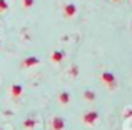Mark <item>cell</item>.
<instances>
[{
	"label": "cell",
	"mask_w": 132,
	"mask_h": 130,
	"mask_svg": "<svg viewBox=\"0 0 132 130\" xmlns=\"http://www.w3.org/2000/svg\"><path fill=\"white\" fill-rule=\"evenodd\" d=\"M100 80L105 83V87L107 88H110V90H114V88L117 87V78H116V75L112 73V72H102L100 73Z\"/></svg>",
	"instance_id": "obj_1"
},
{
	"label": "cell",
	"mask_w": 132,
	"mask_h": 130,
	"mask_svg": "<svg viewBox=\"0 0 132 130\" xmlns=\"http://www.w3.org/2000/svg\"><path fill=\"white\" fill-rule=\"evenodd\" d=\"M77 12H79V8L74 2H65L64 5H62V15H64L65 18H74V17L77 15Z\"/></svg>",
	"instance_id": "obj_2"
},
{
	"label": "cell",
	"mask_w": 132,
	"mask_h": 130,
	"mask_svg": "<svg viewBox=\"0 0 132 130\" xmlns=\"http://www.w3.org/2000/svg\"><path fill=\"white\" fill-rule=\"evenodd\" d=\"M97 120H99V112H95V110L85 112V114L82 115V122H84L85 125H95Z\"/></svg>",
	"instance_id": "obj_3"
},
{
	"label": "cell",
	"mask_w": 132,
	"mask_h": 130,
	"mask_svg": "<svg viewBox=\"0 0 132 130\" xmlns=\"http://www.w3.org/2000/svg\"><path fill=\"white\" fill-rule=\"evenodd\" d=\"M39 63H40L39 57H35V55H30V57H25V59L22 60L20 67H22V68H30V67H35V65H39Z\"/></svg>",
	"instance_id": "obj_4"
},
{
	"label": "cell",
	"mask_w": 132,
	"mask_h": 130,
	"mask_svg": "<svg viewBox=\"0 0 132 130\" xmlns=\"http://www.w3.org/2000/svg\"><path fill=\"white\" fill-rule=\"evenodd\" d=\"M50 127H52V130H64L65 120L62 117H59V115H55V117L52 118V122H50Z\"/></svg>",
	"instance_id": "obj_5"
},
{
	"label": "cell",
	"mask_w": 132,
	"mask_h": 130,
	"mask_svg": "<svg viewBox=\"0 0 132 130\" xmlns=\"http://www.w3.org/2000/svg\"><path fill=\"white\" fill-rule=\"evenodd\" d=\"M22 94H23V87L20 83H12V87H10V95H12V98H19V97H22Z\"/></svg>",
	"instance_id": "obj_6"
},
{
	"label": "cell",
	"mask_w": 132,
	"mask_h": 130,
	"mask_svg": "<svg viewBox=\"0 0 132 130\" xmlns=\"http://www.w3.org/2000/svg\"><path fill=\"white\" fill-rule=\"evenodd\" d=\"M64 59H65V52L64 50H54V52L50 53V60L54 63H60Z\"/></svg>",
	"instance_id": "obj_7"
},
{
	"label": "cell",
	"mask_w": 132,
	"mask_h": 130,
	"mask_svg": "<svg viewBox=\"0 0 132 130\" xmlns=\"http://www.w3.org/2000/svg\"><path fill=\"white\" fill-rule=\"evenodd\" d=\"M59 102H60L62 105H67L69 102H70V94H69V92H60V94H59Z\"/></svg>",
	"instance_id": "obj_8"
},
{
	"label": "cell",
	"mask_w": 132,
	"mask_h": 130,
	"mask_svg": "<svg viewBox=\"0 0 132 130\" xmlns=\"http://www.w3.org/2000/svg\"><path fill=\"white\" fill-rule=\"evenodd\" d=\"M35 125H37V120H35V118H32V117H30V118H25V120L22 122V127L23 128H34Z\"/></svg>",
	"instance_id": "obj_9"
},
{
	"label": "cell",
	"mask_w": 132,
	"mask_h": 130,
	"mask_svg": "<svg viewBox=\"0 0 132 130\" xmlns=\"http://www.w3.org/2000/svg\"><path fill=\"white\" fill-rule=\"evenodd\" d=\"M84 98H85V100H89V102H94L97 98V95H95V92H94V90H84Z\"/></svg>",
	"instance_id": "obj_10"
},
{
	"label": "cell",
	"mask_w": 132,
	"mask_h": 130,
	"mask_svg": "<svg viewBox=\"0 0 132 130\" xmlns=\"http://www.w3.org/2000/svg\"><path fill=\"white\" fill-rule=\"evenodd\" d=\"M20 3H22V7L25 10H29V8H32V7L35 5V0H20Z\"/></svg>",
	"instance_id": "obj_11"
},
{
	"label": "cell",
	"mask_w": 132,
	"mask_h": 130,
	"mask_svg": "<svg viewBox=\"0 0 132 130\" xmlns=\"http://www.w3.org/2000/svg\"><path fill=\"white\" fill-rule=\"evenodd\" d=\"M9 10V0H0V13H5Z\"/></svg>",
	"instance_id": "obj_12"
},
{
	"label": "cell",
	"mask_w": 132,
	"mask_h": 130,
	"mask_svg": "<svg viewBox=\"0 0 132 130\" xmlns=\"http://www.w3.org/2000/svg\"><path fill=\"white\" fill-rule=\"evenodd\" d=\"M70 72H72V75H74V77H77V73H79V68H77V67H72V68H70Z\"/></svg>",
	"instance_id": "obj_13"
},
{
	"label": "cell",
	"mask_w": 132,
	"mask_h": 130,
	"mask_svg": "<svg viewBox=\"0 0 132 130\" xmlns=\"http://www.w3.org/2000/svg\"><path fill=\"white\" fill-rule=\"evenodd\" d=\"M110 2H114V3H117V2H120V0H110Z\"/></svg>",
	"instance_id": "obj_14"
},
{
	"label": "cell",
	"mask_w": 132,
	"mask_h": 130,
	"mask_svg": "<svg viewBox=\"0 0 132 130\" xmlns=\"http://www.w3.org/2000/svg\"><path fill=\"white\" fill-rule=\"evenodd\" d=\"M0 130H3V128H0Z\"/></svg>",
	"instance_id": "obj_15"
}]
</instances>
